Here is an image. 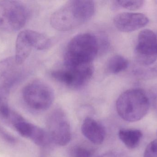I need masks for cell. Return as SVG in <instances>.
Returning a JSON list of instances; mask_svg holds the SVG:
<instances>
[{
  "instance_id": "4",
  "label": "cell",
  "mask_w": 157,
  "mask_h": 157,
  "mask_svg": "<svg viewBox=\"0 0 157 157\" xmlns=\"http://www.w3.org/2000/svg\"><path fill=\"white\" fill-rule=\"evenodd\" d=\"M28 11L22 2L16 1L0 2V29L6 32L18 31L25 25Z\"/></svg>"
},
{
  "instance_id": "16",
  "label": "cell",
  "mask_w": 157,
  "mask_h": 157,
  "mask_svg": "<svg viewBox=\"0 0 157 157\" xmlns=\"http://www.w3.org/2000/svg\"><path fill=\"white\" fill-rule=\"evenodd\" d=\"M128 65L129 62L126 58L121 55H115L108 61L107 70L110 73L117 74L126 70Z\"/></svg>"
},
{
  "instance_id": "5",
  "label": "cell",
  "mask_w": 157,
  "mask_h": 157,
  "mask_svg": "<svg viewBox=\"0 0 157 157\" xmlns=\"http://www.w3.org/2000/svg\"><path fill=\"white\" fill-rule=\"evenodd\" d=\"M22 96L25 104L36 111H44L50 108L54 99L52 88L40 80L32 81L23 89Z\"/></svg>"
},
{
  "instance_id": "10",
  "label": "cell",
  "mask_w": 157,
  "mask_h": 157,
  "mask_svg": "<svg viewBox=\"0 0 157 157\" xmlns=\"http://www.w3.org/2000/svg\"><path fill=\"white\" fill-rule=\"evenodd\" d=\"M149 19L141 13L124 12L118 14L113 18L115 27L123 32H132L147 25Z\"/></svg>"
},
{
  "instance_id": "8",
  "label": "cell",
  "mask_w": 157,
  "mask_h": 157,
  "mask_svg": "<svg viewBox=\"0 0 157 157\" xmlns=\"http://www.w3.org/2000/svg\"><path fill=\"white\" fill-rule=\"evenodd\" d=\"M136 61L143 65L153 64L157 60V35L145 29L138 34L135 50Z\"/></svg>"
},
{
  "instance_id": "7",
  "label": "cell",
  "mask_w": 157,
  "mask_h": 157,
  "mask_svg": "<svg viewBox=\"0 0 157 157\" xmlns=\"http://www.w3.org/2000/svg\"><path fill=\"white\" fill-rule=\"evenodd\" d=\"M93 73L94 67L92 63L53 70L51 75L53 79L70 88L78 89L89 81Z\"/></svg>"
},
{
  "instance_id": "19",
  "label": "cell",
  "mask_w": 157,
  "mask_h": 157,
  "mask_svg": "<svg viewBox=\"0 0 157 157\" xmlns=\"http://www.w3.org/2000/svg\"><path fill=\"white\" fill-rule=\"evenodd\" d=\"M144 157H157V139L152 141L147 146Z\"/></svg>"
},
{
  "instance_id": "22",
  "label": "cell",
  "mask_w": 157,
  "mask_h": 157,
  "mask_svg": "<svg viewBox=\"0 0 157 157\" xmlns=\"http://www.w3.org/2000/svg\"><path fill=\"white\" fill-rule=\"evenodd\" d=\"M98 157H122L119 154L114 152H108L105 154H102Z\"/></svg>"
},
{
  "instance_id": "3",
  "label": "cell",
  "mask_w": 157,
  "mask_h": 157,
  "mask_svg": "<svg viewBox=\"0 0 157 157\" xmlns=\"http://www.w3.org/2000/svg\"><path fill=\"white\" fill-rule=\"evenodd\" d=\"M150 100L145 91L140 88L128 89L120 95L116 103L119 116L124 120L134 122L147 114Z\"/></svg>"
},
{
  "instance_id": "9",
  "label": "cell",
  "mask_w": 157,
  "mask_h": 157,
  "mask_svg": "<svg viewBox=\"0 0 157 157\" xmlns=\"http://www.w3.org/2000/svg\"><path fill=\"white\" fill-rule=\"evenodd\" d=\"M23 74L22 65L14 57L0 61V94L9 95L10 89L19 82Z\"/></svg>"
},
{
  "instance_id": "21",
  "label": "cell",
  "mask_w": 157,
  "mask_h": 157,
  "mask_svg": "<svg viewBox=\"0 0 157 157\" xmlns=\"http://www.w3.org/2000/svg\"><path fill=\"white\" fill-rule=\"evenodd\" d=\"M152 101L154 108L157 112V88L152 92Z\"/></svg>"
},
{
  "instance_id": "18",
  "label": "cell",
  "mask_w": 157,
  "mask_h": 157,
  "mask_svg": "<svg viewBox=\"0 0 157 157\" xmlns=\"http://www.w3.org/2000/svg\"><path fill=\"white\" fill-rule=\"evenodd\" d=\"M117 4L121 7L129 10H136L140 9L144 3V1L122 0L116 1Z\"/></svg>"
},
{
  "instance_id": "2",
  "label": "cell",
  "mask_w": 157,
  "mask_h": 157,
  "mask_svg": "<svg viewBox=\"0 0 157 157\" xmlns=\"http://www.w3.org/2000/svg\"><path fill=\"white\" fill-rule=\"evenodd\" d=\"M100 44L94 34L82 33L68 43L64 57L65 67H73L92 64L98 55Z\"/></svg>"
},
{
  "instance_id": "6",
  "label": "cell",
  "mask_w": 157,
  "mask_h": 157,
  "mask_svg": "<svg viewBox=\"0 0 157 157\" xmlns=\"http://www.w3.org/2000/svg\"><path fill=\"white\" fill-rule=\"evenodd\" d=\"M47 126L51 142L59 146H64L70 143L71 139V124L62 109L56 108L50 113Z\"/></svg>"
},
{
  "instance_id": "12",
  "label": "cell",
  "mask_w": 157,
  "mask_h": 157,
  "mask_svg": "<svg viewBox=\"0 0 157 157\" xmlns=\"http://www.w3.org/2000/svg\"><path fill=\"white\" fill-rule=\"evenodd\" d=\"M23 32L32 48L44 50L50 48L52 44L51 39L43 33L29 29L23 30Z\"/></svg>"
},
{
  "instance_id": "23",
  "label": "cell",
  "mask_w": 157,
  "mask_h": 157,
  "mask_svg": "<svg viewBox=\"0 0 157 157\" xmlns=\"http://www.w3.org/2000/svg\"></svg>"
},
{
  "instance_id": "17",
  "label": "cell",
  "mask_w": 157,
  "mask_h": 157,
  "mask_svg": "<svg viewBox=\"0 0 157 157\" xmlns=\"http://www.w3.org/2000/svg\"><path fill=\"white\" fill-rule=\"evenodd\" d=\"M68 154L69 157H94V152L92 149L81 145L72 147Z\"/></svg>"
},
{
  "instance_id": "13",
  "label": "cell",
  "mask_w": 157,
  "mask_h": 157,
  "mask_svg": "<svg viewBox=\"0 0 157 157\" xmlns=\"http://www.w3.org/2000/svg\"><path fill=\"white\" fill-rule=\"evenodd\" d=\"M118 135L121 141L129 149L136 148L143 136L140 130L128 129H121Z\"/></svg>"
},
{
  "instance_id": "15",
  "label": "cell",
  "mask_w": 157,
  "mask_h": 157,
  "mask_svg": "<svg viewBox=\"0 0 157 157\" xmlns=\"http://www.w3.org/2000/svg\"><path fill=\"white\" fill-rule=\"evenodd\" d=\"M13 126L21 136L30 140L33 139L39 128L38 126L30 123L24 118L15 123Z\"/></svg>"
},
{
  "instance_id": "1",
  "label": "cell",
  "mask_w": 157,
  "mask_h": 157,
  "mask_svg": "<svg viewBox=\"0 0 157 157\" xmlns=\"http://www.w3.org/2000/svg\"><path fill=\"white\" fill-rule=\"evenodd\" d=\"M95 11L93 1H69L52 15L51 25L59 31H69L88 21Z\"/></svg>"
},
{
  "instance_id": "11",
  "label": "cell",
  "mask_w": 157,
  "mask_h": 157,
  "mask_svg": "<svg viewBox=\"0 0 157 157\" xmlns=\"http://www.w3.org/2000/svg\"><path fill=\"white\" fill-rule=\"evenodd\" d=\"M81 132L86 138L94 144H101L105 140L106 131L103 125L90 117L84 119Z\"/></svg>"
},
{
  "instance_id": "14",
  "label": "cell",
  "mask_w": 157,
  "mask_h": 157,
  "mask_svg": "<svg viewBox=\"0 0 157 157\" xmlns=\"http://www.w3.org/2000/svg\"><path fill=\"white\" fill-rule=\"evenodd\" d=\"M32 49L23 31H21L17 35L16 41L14 57L17 62L22 65L30 54Z\"/></svg>"
},
{
  "instance_id": "20",
  "label": "cell",
  "mask_w": 157,
  "mask_h": 157,
  "mask_svg": "<svg viewBox=\"0 0 157 157\" xmlns=\"http://www.w3.org/2000/svg\"><path fill=\"white\" fill-rule=\"evenodd\" d=\"M0 136L6 142L11 144H15L17 143V139L4 128L0 125Z\"/></svg>"
}]
</instances>
